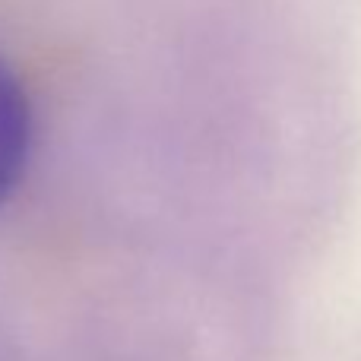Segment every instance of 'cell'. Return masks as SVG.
I'll return each mask as SVG.
<instances>
[{"label": "cell", "instance_id": "6da1fadb", "mask_svg": "<svg viewBox=\"0 0 361 361\" xmlns=\"http://www.w3.org/2000/svg\"><path fill=\"white\" fill-rule=\"evenodd\" d=\"M32 105L13 63L0 54V203L16 190L32 152Z\"/></svg>", "mask_w": 361, "mask_h": 361}]
</instances>
